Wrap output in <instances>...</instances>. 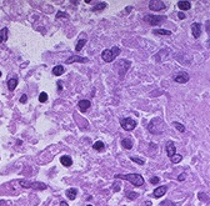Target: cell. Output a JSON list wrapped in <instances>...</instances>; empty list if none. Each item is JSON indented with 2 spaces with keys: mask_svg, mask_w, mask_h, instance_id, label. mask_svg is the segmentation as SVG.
<instances>
[{
  "mask_svg": "<svg viewBox=\"0 0 210 206\" xmlns=\"http://www.w3.org/2000/svg\"><path fill=\"white\" fill-rule=\"evenodd\" d=\"M116 179H123V180H127V181L131 182L134 186H143L145 182L144 178L140 175V174H127V175H123V174H116L115 175Z\"/></svg>",
  "mask_w": 210,
  "mask_h": 206,
  "instance_id": "cell-1",
  "label": "cell"
},
{
  "mask_svg": "<svg viewBox=\"0 0 210 206\" xmlns=\"http://www.w3.org/2000/svg\"><path fill=\"white\" fill-rule=\"evenodd\" d=\"M148 130L152 134H155V135H159V134H163L164 130H165V123L161 117H154V119L149 123Z\"/></svg>",
  "mask_w": 210,
  "mask_h": 206,
  "instance_id": "cell-2",
  "label": "cell"
},
{
  "mask_svg": "<svg viewBox=\"0 0 210 206\" xmlns=\"http://www.w3.org/2000/svg\"><path fill=\"white\" fill-rule=\"evenodd\" d=\"M19 185H22V187L24 189H35V190H47L48 185L44 182H39V181H29V180H19Z\"/></svg>",
  "mask_w": 210,
  "mask_h": 206,
  "instance_id": "cell-3",
  "label": "cell"
},
{
  "mask_svg": "<svg viewBox=\"0 0 210 206\" xmlns=\"http://www.w3.org/2000/svg\"><path fill=\"white\" fill-rule=\"evenodd\" d=\"M120 54V49L118 46H114L113 49H105L102 53V58L105 62H111L115 60L116 56H119Z\"/></svg>",
  "mask_w": 210,
  "mask_h": 206,
  "instance_id": "cell-4",
  "label": "cell"
},
{
  "mask_svg": "<svg viewBox=\"0 0 210 206\" xmlns=\"http://www.w3.org/2000/svg\"><path fill=\"white\" fill-rule=\"evenodd\" d=\"M144 20L148 24H150L152 26H159V25H161L166 20V16L164 15H145L144 16Z\"/></svg>",
  "mask_w": 210,
  "mask_h": 206,
  "instance_id": "cell-5",
  "label": "cell"
},
{
  "mask_svg": "<svg viewBox=\"0 0 210 206\" xmlns=\"http://www.w3.org/2000/svg\"><path fill=\"white\" fill-rule=\"evenodd\" d=\"M120 125H121V128H123L124 130H127V131H131V130H134L136 128L138 123L134 119H131V117H125V119L120 120Z\"/></svg>",
  "mask_w": 210,
  "mask_h": 206,
  "instance_id": "cell-6",
  "label": "cell"
},
{
  "mask_svg": "<svg viewBox=\"0 0 210 206\" xmlns=\"http://www.w3.org/2000/svg\"><path fill=\"white\" fill-rule=\"evenodd\" d=\"M129 66H130V61H128V60H120L116 64V70L121 79L124 78V75L127 74V71L129 70Z\"/></svg>",
  "mask_w": 210,
  "mask_h": 206,
  "instance_id": "cell-7",
  "label": "cell"
},
{
  "mask_svg": "<svg viewBox=\"0 0 210 206\" xmlns=\"http://www.w3.org/2000/svg\"><path fill=\"white\" fill-rule=\"evenodd\" d=\"M149 8H150V10L160 11V10L166 9V4L161 1V0H152V1H149Z\"/></svg>",
  "mask_w": 210,
  "mask_h": 206,
  "instance_id": "cell-8",
  "label": "cell"
},
{
  "mask_svg": "<svg viewBox=\"0 0 210 206\" xmlns=\"http://www.w3.org/2000/svg\"><path fill=\"white\" fill-rule=\"evenodd\" d=\"M189 74L188 73H179L178 75H175L174 76V80L175 83H179V84H185L189 81Z\"/></svg>",
  "mask_w": 210,
  "mask_h": 206,
  "instance_id": "cell-9",
  "label": "cell"
},
{
  "mask_svg": "<svg viewBox=\"0 0 210 206\" xmlns=\"http://www.w3.org/2000/svg\"><path fill=\"white\" fill-rule=\"evenodd\" d=\"M191 33H193V36L195 37V39H198V37L201 35V24L199 23H194L191 25Z\"/></svg>",
  "mask_w": 210,
  "mask_h": 206,
  "instance_id": "cell-10",
  "label": "cell"
},
{
  "mask_svg": "<svg viewBox=\"0 0 210 206\" xmlns=\"http://www.w3.org/2000/svg\"><path fill=\"white\" fill-rule=\"evenodd\" d=\"M166 191H168V186H159L154 190V197L155 199H160L161 196L165 195Z\"/></svg>",
  "mask_w": 210,
  "mask_h": 206,
  "instance_id": "cell-11",
  "label": "cell"
},
{
  "mask_svg": "<svg viewBox=\"0 0 210 206\" xmlns=\"http://www.w3.org/2000/svg\"><path fill=\"white\" fill-rule=\"evenodd\" d=\"M78 106L81 112H85L91 106V103H90V100H80V101L78 103Z\"/></svg>",
  "mask_w": 210,
  "mask_h": 206,
  "instance_id": "cell-12",
  "label": "cell"
},
{
  "mask_svg": "<svg viewBox=\"0 0 210 206\" xmlns=\"http://www.w3.org/2000/svg\"><path fill=\"white\" fill-rule=\"evenodd\" d=\"M88 61H89V59L85 58V56H83V58H80V56H71L65 62H66V64H71V62H88Z\"/></svg>",
  "mask_w": 210,
  "mask_h": 206,
  "instance_id": "cell-13",
  "label": "cell"
},
{
  "mask_svg": "<svg viewBox=\"0 0 210 206\" xmlns=\"http://www.w3.org/2000/svg\"><path fill=\"white\" fill-rule=\"evenodd\" d=\"M175 151H176V146L173 141H169L166 144V154H168V156L171 157L173 155H175Z\"/></svg>",
  "mask_w": 210,
  "mask_h": 206,
  "instance_id": "cell-14",
  "label": "cell"
},
{
  "mask_svg": "<svg viewBox=\"0 0 210 206\" xmlns=\"http://www.w3.org/2000/svg\"><path fill=\"white\" fill-rule=\"evenodd\" d=\"M60 162H61V165H64L65 167H70L71 165H73V160H71V157L68 156V155L61 156L60 157Z\"/></svg>",
  "mask_w": 210,
  "mask_h": 206,
  "instance_id": "cell-15",
  "label": "cell"
},
{
  "mask_svg": "<svg viewBox=\"0 0 210 206\" xmlns=\"http://www.w3.org/2000/svg\"><path fill=\"white\" fill-rule=\"evenodd\" d=\"M18 83H19V80L16 78H11V79H9L8 80V89H9L10 91H14L15 90V87L18 86Z\"/></svg>",
  "mask_w": 210,
  "mask_h": 206,
  "instance_id": "cell-16",
  "label": "cell"
},
{
  "mask_svg": "<svg viewBox=\"0 0 210 206\" xmlns=\"http://www.w3.org/2000/svg\"><path fill=\"white\" fill-rule=\"evenodd\" d=\"M121 145H123V148L124 149H127V150H131L133 149V140L131 139H123V140H121Z\"/></svg>",
  "mask_w": 210,
  "mask_h": 206,
  "instance_id": "cell-17",
  "label": "cell"
},
{
  "mask_svg": "<svg viewBox=\"0 0 210 206\" xmlns=\"http://www.w3.org/2000/svg\"><path fill=\"white\" fill-rule=\"evenodd\" d=\"M178 8L180 10H189L191 8L190 1H184V0H180L178 1Z\"/></svg>",
  "mask_w": 210,
  "mask_h": 206,
  "instance_id": "cell-18",
  "label": "cell"
},
{
  "mask_svg": "<svg viewBox=\"0 0 210 206\" xmlns=\"http://www.w3.org/2000/svg\"><path fill=\"white\" fill-rule=\"evenodd\" d=\"M65 194H66V196H68L69 200H75L78 191H76V189H75V187H71V189H68V190H66Z\"/></svg>",
  "mask_w": 210,
  "mask_h": 206,
  "instance_id": "cell-19",
  "label": "cell"
},
{
  "mask_svg": "<svg viewBox=\"0 0 210 206\" xmlns=\"http://www.w3.org/2000/svg\"><path fill=\"white\" fill-rule=\"evenodd\" d=\"M64 71H65L64 66H63V65H56L55 68L53 69V74L55 75V76H60V75L64 74Z\"/></svg>",
  "mask_w": 210,
  "mask_h": 206,
  "instance_id": "cell-20",
  "label": "cell"
},
{
  "mask_svg": "<svg viewBox=\"0 0 210 206\" xmlns=\"http://www.w3.org/2000/svg\"><path fill=\"white\" fill-rule=\"evenodd\" d=\"M153 33L155 35H171V31L165 30V29H154Z\"/></svg>",
  "mask_w": 210,
  "mask_h": 206,
  "instance_id": "cell-21",
  "label": "cell"
},
{
  "mask_svg": "<svg viewBox=\"0 0 210 206\" xmlns=\"http://www.w3.org/2000/svg\"><path fill=\"white\" fill-rule=\"evenodd\" d=\"M8 28H3L1 31H0V44L3 43V41H5L8 39Z\"/></svg>",
  "mask_w": 210,
  "mask_h": 206,
  "instance_id": "cell-22",
  "label": "cell"
},
{
  "mask_svg": "<svg viewBox=\"0 0 210 206\" xmlns=\"http://www.w3.org/2000/svg\"><path fill=\"white\" fill-rule=\"evenodd\" d=\"M93 148H94V150H96V151H103V150L105 149V144H104L103 141H96V142H94Z\"/></svg>",
  "mask_w": 210,
  "mask_h": 206,
  "instance_id": "cell-23",
  "label": "cell"
},
{
  "mask_svg": "<svg viewBox=\"0 0 210 206\" xmlns=\"http://www.w3.org/2000/svg\"><path fill=\"white\" fill-rule=\"evenodd\" d=\"M106 6H108L106 3H99V4H96V6H94L91 10L93 11H100V10H104Z\"/></svg>",
  "mask_w": 210,
  "mask_h": 206,
  "instance_id": "cell-24",
  "label": "cell"
},
{
  "mask_svg": "<svg viewBox=\"0 0 210 206\" xmlns=\"http://www.w3.org/2000/svg\"><path fill=\"white\" fill-rule=\"evenodd\" d=\"M85 44H86V39H80L78 41L76 46H75V50H76V51H80L84 46H85Z\"/></svg>",
  "mask_w": 210,
  "mask_h": 206,
  "instance_id": "cell-25",
  "label": "cell"
},
{
  "mask_svg": "<svg viewBox=\"0 0 210 206\" xmlns=\"http://www.w3.org/2000/svg\"><path fill=\"white\" fill-rule=\"evenodd\" d=\"M170 160H171V162H173V164H179L180 161L183 160V156L180 154H175V155H173V156L170 157Z\"/></svg>",
  "mask_w": 210,
  "mask_h": 206,
  "instance_id": "cell-26",
  "label": "cell"
},
{
  "mask_svg": "<svg viewBox=\"0 0 210 206\" xmlns=\"http://www.w3.org/2000/svg\"><path fill=\"white\" fill-rule=\"evenodd\" d=\"M140 195L138 194V192H134V191H128L127 192V197L129 200H135V199H138Z\"/></svg>",
  "mask_w": 210,
  "mask_h": 206,
  "instance_id": "cell-27",
  "label": "cell"
},
{
  "mask_svg": "<svg viewBox=\"0 0 210 206\" xmlns=\"http://www.w3.org/2000/svg\"><path fill=\"white\" fill-rule=\"evenodd\" d=\"M173 125L175 126V129L178 130V131H180V132H184V131H185V126H184L183 124L178 123V121H174V124H173Z\"/></svg>",
  "mask_w": 210,
  "mask_h": 206,
  "instance_id": "cell-28",
  "label": "cell"
},
{
  "mask_svg": "<svg viewBox=\"0 0 210 206\" xmlns=\"http://www.w3.org/2000/svg\"><path fill=\"white\" fill-rule=\"evenodd\" d=\"M130 160L134 161V162H136V164H139V165H144V164H145V160L139 159V157H135V156H131V157H130Z\"/></svg>",
  "mask_w": 210,
  "mask_h": 206,
  "instance_id": "cell-29",
  "label": "cell"
},
{
  "mask_svg": "<svg viewBox=\"0 0 210 206\" xmlns=\"http://www.w3.org/2000/svg\"><path fill=\"white\" fill-rule=\"evenodd\" d=\"M48 100V94L47 92H41V94L39 95V101L40 103H45Z\"/></svg>",
  "mask_w": 210,
  "mask_h": 206,
  "instance_id": "cell-30",
  "label": "cell"
},
{
  "mask_svg": "<svg viewBox=\"0 0 210 206\" xmlns=\"http://www.w3.org/2000/svg\"><path fill=\"white\" fill-rule=\"evenodd\" d=\"M159 206H175V204L173 203V201H170V200H165V201H163Z\"/></svg>",
  "mask_w": 210,
  "mask_h": 206,
  "instance_id": "cell-31",
  "label": "cell"
},
{
  "mask_svg": "<svg viewBox=\"0 0 210 206\" xmlns=\"http://www.w3.org/2000/svg\"><path fill=\"white\" fill-rule=\"evenodd\" d=\"M199 199L201 200V201H209V197H208V195L207 194H204V192H199Z\"/></svg>",
  "mask_w": 210,
  "mask_h": 206,
  "instance_id": "cell-32",
  "label": "cell"
},
{
  "mask_svg": "<svg viewBox=\"0 0 210 206\" xmlns=\"http://www.w3.org/2000/svg\"><path fill=\"white\" fill-rule=\"evenodd\" d=\"M56 18H68V14L64 11H58L56 12Z\"/></svg>",
  "mask_w": 210,
  "mask_h": 206,
  "instance_id": "cell-33",
  "label": "cell"
},
{
  "mask_svg": "<svg viewBox=\"0 0 210 206\" xmlns=\"http://www.w3.org/2000/svg\"><path fill=\"white\" fill-rule=\"evenodd\" d=\"M149 181L152 182L153 185H155V184H158L159 181H160V179H159V178H156V176H155V178L153 176V178H150V180H149Z\"/></svg>",
  "mask_w": 210,
  "mask_h": 206,
  "instance_id": "cell-34",
  "label": "cell"
},
{
  "mask_svg": "<svg viewBox=\"0 0 210 206\" xmlns=\"http://www.w3.org/2000/svg\"><path fill=\"white\" fill-rule=\"evenodd\" d=\"M113 186H114V187H113V190H114L115 192H118V191L120 190V184H119V182H115L114 185H113Z\"/></svg>",
  "mask_w": 210,
  "mask_h": 206,
  "instance_id": "cell-35",
  "label": "cell"
},
{
  "mask_svg": "<svg viewBox=\"0 0 210 206\" xmlns=\"http://www.w3.org/2000/svg\"><path fill=\"white\" fill-rule=\"evenodd\" d=\"M61 91H63V81L58 80V92H61Z\"/></svg>",
  "mask_w": 210,
  "mask_h": 206,
  "instance_id": "cell-36",
  "label": "cell"
},
{
  "mask_svg": "<svg viewBox=\"0 0 210 206\" xmlns=\"http://www.w3.org/2000/svg\"><path fill=\"white\" fill-rule=\"evenodd\" d=\"M185 178H186V174H185V172H183V174L179 175L178 180H179V181H184V180H185Z\"/></svg>",
  "mask_w": 210,
  "mask_h": 206,
  "instance_id": "cell-37",
  "label": "cell"
},
{
  "mask_svg": "<svg viewBox=\"0 0 210 206\" xmlns=\"http://www.w3.org/2000/svg\"><path fill=\"white\" fill-rule=\"evenodd\" d=\"M22 104H24V103H26L28 101V96L26 95H22V98H20V100H19Z\"/></svg>",
  "mask_w": 210,
  "mask_h": 206,
  "instance_id": "cell-38",
  "label": "cell"
},
{
  "mask_svg": "<svg viewBox=\"0 0 210 206\" xmlns=\"http://www.w3.org/2000/svg\"><path fill=\"white\" fill-rule=\"evenodd\" d=\"M178 18L180 19V20H183V19H185V14H184L183 11H180V12H178Z\"/></svg>",
  "mask_w": 210,
  "mask_h": 206,
  "instance_id": "cell-39",
  "label": "cell"
},
{
  "mask_svg": "<svg viewBox=\"0 0 210 206\" xmlns=\"http://www.w3.org/2000/svg\"><path fill=\"white\" fill-rule=\"evenodd\" d=\"M143 206H152V203H150V201H145V203L143 204Z\"/></svg>",
  "mask_w": 210,
  "mask_h": 206,
  "instance_id": "cell-40",
  "label": "cell"
},
{
  "mask_svg": "<svg viewBox=\"0 0 210 206\" xmlns=\"http://www.w3.org/2000/svg\"><path fill=\"white\" fill-rule=\"evenodd\" d=\"M60 206H69V205H68V203H65V201H61V203H60Z\"/></svg>",
  "mask_w": 210,
  "mask_h": 206,
  "instance_id": "cell-41",
  "label": "cell"
},
{
  "mask_svg": "<svg viewBox=\"0 0 210 206\" xmlns=\"http://www.w3.org/2000/svg\"><path fill=\"white\" fill-rule=\"evenodd\" d=\"M0 76H1V71H0Z\"/></svg>",
  "mask_w": 210,
  "mask_h": 206,
  "instance_id": "cell-42",
  "label": "cell"
},
{
  "mask_svg": "<svg viewBox=\"0 0 210 206\" xmlns=\"http://www.w3.org/2000/svg\"><path fill=\"white\" fill-rule=\"evenodd\" d=\"M86 206H93V205H86Z\"/></svg>",
  "mask_w": 210,
  "mask_h": 206,
  "instance_id": "cell-43",
  "label": "cell"
}]
</instances>
